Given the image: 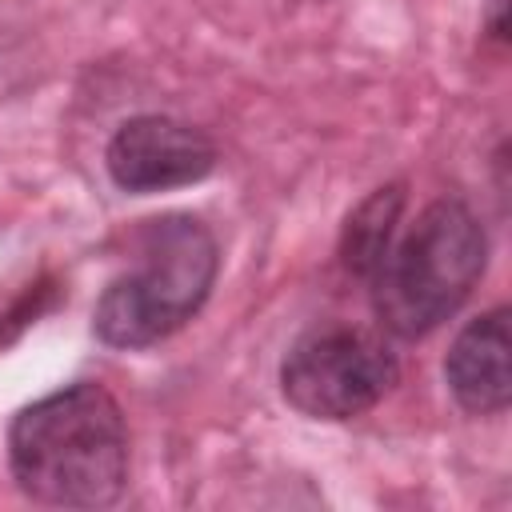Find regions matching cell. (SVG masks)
I'll use <instances>...</instances> for the list:
<instances>
[{
    "label": "cell",
    "mask_w": 512,
    "mask_h": 512,
    "mask_svg": "<svg viewBox=\"0 0 512 512\" xmlns=\"http://www.w3.org/2000/svg\"><path fill=\"white\" fill-rule=\"evenodd\" d=\"M16 484L56 508H108L128 480V424L116 396L76 380L24 404L8 428Z\"/></svg>",
    "instance_id": "1"
},
{
    "label": "cell",
    "mask_w": 512,
    "mask_h": 512,
    "mask_svg": "<svg viewBox=\"0 0 512 512\" xmlns=\"http://www.w3.org/2000/svg\"><path fill=\"white\" fill-rule=\"evenodd\" d=\"M220 248L204 220L164 212L140 224L132 268L96 300L92 332L108 348H148L180 332L208 300Z\"/></svg>",
    "instance_id": "2"
},
{
    "label": "cell",
    "mask_w": 512,
    "mask_h": 512,
    "mask_svg": "<svg viewBox=\"0 0 512 512\" xmlns=\"http://www.w3.org/2000/svg\"><path fill=\"white\" fill-rule=\"evenodd\" d=\"M488 260V236L464 200H432L408 228H396L368 296L376 320L400 336L420 340L436 332L476 288Z\"/></svg>",
    "instance_id": "3"
},
{
    "label": "cell",
    "mask_w": 512,
    "mask_h": 512,
    "mask_svg": "<svg viewBox=\"0 0 512 512\" xmlns=\"http://www.w3.org/2000/svg\"><path fill=\"white\" fill-rule=\"evenodd\" d=\"M396 380L400 364L388 344L352 324L308 328L280 360L284 400L312 420H356L376 408Z\"/></svg>",
    "instance_id": "4"
},
{
    "label": "cell",
    "mask_w": 512,
    "mask_h": 512,
    "mask_svg": "<svg viewBox=\"0 0 512 512\" xmlns=\"http://www.w3.org/2000/svg\"><path fill=\"white\" fill-rule=\"evenodd\" d=\"M104 164L112 184L124 192H168L204 180L216 168V144L204 128L188 120L144 112L112 132Z\"/></svg>",
    "instance_id": "5"
},
{
    "label": "cell",
    "mask_w": 512,
    "mask_h": 512,
    "mask_svg": "<svg viewBox=\"0 0 512 512\" xmlns=\"http://www.w3.org/2000/svg\"><path fill=\"white\" fill-rule=\"evenodd\" d=\"M508 308L496 304L468 320L448 356H444V380L456 396V404L472 416H496L512 400V372H508Z\"/></svg>",
    "instance_id": "6"
},
{
    "label": "cell",
    "mask_w": 512,
    "mask_h": 512,
    "mask_svg": "<svg viewBox=\"0 0 512 512\" xmlns=\"http://www.w3.org/2000/svg\"><path fill=\"white\" fill-rule=\"evenodd\" d=\"M400 212H404V188L388 184L376 188L344 224V240H340V260L352 276L368 280L384 256V248L392 244L396 228H400Z\"/></svg>",
    "instance_id": "7"
},
{
    "label": "cell",
    "mask_w": 512,
    "mask_h": 512,
    "mask_svg": "<svg viewBox=\"0 0 512 512\" xmlns=\"http://www.w3.org/2000/svg\"><path fill=\"white\" fill-rule=\"evenodd\" d=\"M488 32H492V40H504V0H492V24H488Z\"/></svg>",
    "instance_id": "8"
}]
</instances>
